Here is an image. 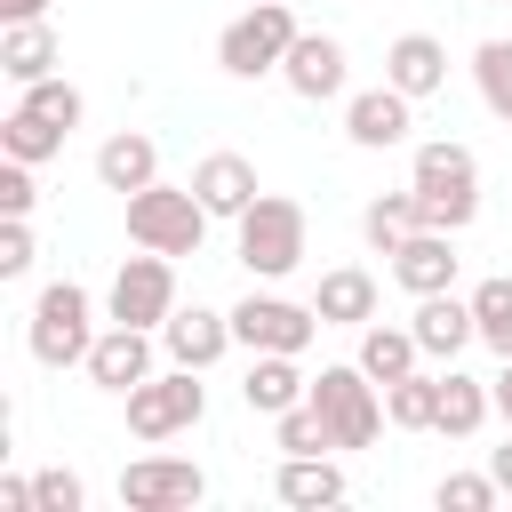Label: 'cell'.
Returning <instances> with one entry per match:
<instances>
[{"instance_id": "6da1fadb", "label": "cell", "mask_w": 512, "mask_h": 512, "mask_svg": "<svg viewBox=\"0 0 512 512\" xmlns=\"http://www.w3.org/2000/svg\"><path fill=\"white\" fill-rule=\"evenodd\" d=\"M408 192H416V224L424 232H464L480 216V160L456 136H432L408 160Z\"/></svg>"}, {"instance_id": "7a4b0ae2", "label": "cell", "mask_w": 512, "mask_h": 512, "mask_svg": "<svg viewBox=\"0 0 512 512\" xmlns=\"http://www.w3.org/2000/svg\"><path fill=\"white\" fill-rule=\"evenodd\" d=\"M24 344L40 368H88V344H96V296L80 280H48L32 296V320H24Z\"/></svg>"}, {"instance_id": "3957f363", "label": "cell", "mask_w": 512, "mask_h": 512, "mask_svg": "<svg viewBox=\"0 0 512 512\" xmlns=\"http://www.w3.org/2000/svg\"><path fill=\"white\" fill-rule=\"evenodd\" d=\"M240 240V264H248V280H288L296 264H304V240H312V224H304V208L288 200V192H256V208L232 224Z\"/></svg>"}, {"instance_id": "277c9868", "label": "cell", "mask_w": 512, "mask_h": 512, "mask_svg": "<svg viewBox=\"0 0 512 512\" xmlns=\"http://www.w3.org/2000/svg\"><path fill=\"white\" fill-rule=\"evenodd\" d=\"M208 224H216V216L200 208V192H192V184H144V192H128V240H136V248L200 256Z\"/></svg>"}, {"instance_id": "5b68a950", "label": "cell", "mask_w": 512, "mask_h": 512, "mask_svg": "<svg viewBox=\"0 0 512 512\" xmlns=\"http://www.w3.org/2000/svg\"><path fill=\"white\" fill-rule=\"evenodd\" d=\"M296 8L288 0H256L248 16H232L224 32H216V64L232 72V80H264V72H280V56L296 48Z\"/></svg>"}, {"instance_id": "8992f818", "label": "cell", "mask_w": 512, "mask_h": 512, "mask_svg": "<svg viewBox=\"0 0 512 512\" xmlns=\"http://www.w3.org/2000/svg\"><path fill=\"white\" fill-rule=\"evenodd\" d=\"M312 408L328 416V432H336V448H368L392 416H384V384L360 368V360H344V368H320L312 376Z\"/></svg>"}, {"instance_id": "52a82bcc", "label": "cell", "mask_w": 512, "mask_h": 512, "mask_svg": "<svg viewBox=\"0 0 512 512\" xmlns=\"http://www.w3.org/2000/svg\"><path fill=\"white\" fill-rule=\"evenodd\" d=\"M208 416V392H200V368H168V376H144L128 392V432L136 440H176Z\"/></svg>"}, {"instance_id": "ba28073f", "label": "cell", "mask_w": 512, "mask_h": 512, "mask_svg": "<svg viewBox=\"0 0 512 512\" xmlns=\"http://www.w3.org/2000/svg\"><path fill=\"white\" fill-rule=\"evenodd\" d=\"M104 312H112V320H128V328H152V336H160V328H168V312H176V264H168L160 248L120 256Z\"/></svg>"}, {"instance_id": "9c48e42d", "label": "cell", "mask_w": 512, "mask_h": 512, "mask_svg": "<svg viewBox=\"0 0 512 512\" xmlns=\"http://www.w3.org/2000/svg\"><path fill=\"white\" fill-rule=\"evenodd\" d=\"M320 328H328V320H320L312 304H296V296H272V288H248V296L232 304V336H240L248 352H304Z\"/></svg>"}, {"instance_id": "30bf717a", "label": "cell", "mask_w": 512, "mask_h": 512, "mask_svg": "<svg viewBox=\"0 0 512 512\" xmlns=\"http://www.w3.org/2000/svg\"><path fill=\"white\" fill-rule=\"evenodd\" d=\"M208 496V480H200V464H184V456H136L128 472H120V504L128 512H192Z\"/></svg>"}, {"instance_id": "8fae6325", "label": "cell", "mask_w": 512, "mask_h": 512, "mask_svg": "<svg viewBox=\"0 0 512 512\" xmlns=\"http://www.w3.org/2000/svg\"><path fill=\"white\" fill-rule=\"evenodd\" d=\"M144 376H152V328H128V320L96 328V344H88V384L128 400Z\"/></svg>"}, {"instance_id": "7c38bea8", "label": "cell", "mask_w": 512, "mask_h": 512, "mask_svg": "<svg viewBox=\"0 0 512 512\" xmlns=\"http://www.w3.org/2000/svg\"><path fill=\"white\" fill-rule=\"evenodd\" d=\"M408 128H416V96H400L392 80H384V88H360V96L344 104V136H352L360 152H392V144H408Z\"/></svg>"}, {"instance_id": "4fadbf2b", "label": "cell", "mask_w": 512, "mask_h": 512, "mask_svg": "<svg viewBox=\"0 0 512 512\" xmlns=\"http://www.w3.org/2000/svg\"><path fill=\"white\" fill-rule=\"evenodd\" d=\"M280 80H288V96H304V104L344 96V40H336V32H296V48L280 56Z\"/></svg>"}, {"instance_id": "5bb4252c", "label": "cell", "mask_w": 512, "mask_h": 512, "mask_svg": "<svg viewBox=\"0 0 512 512\" xmlns=\"http://www.w3.org/2000/svg\"><path fill=\"white\" fill-rule=\"evenodd\" d=\"M392 280L408 288V296H440V288H456V232H408L400 248H392Z\"/></svg>"}, {"instance_id": "9a60e30c", "label": "cell", "mask_w": 512, "mask_h": 512, "mask_svg": "<svg viewBox=\"0 0 512 512\" xmlns=\"http://www.w3.org/2000/svg\"><path fill=\"white\" fill-rule=\"evenodd\" d=\"M416 344H424V360H456L472 336H480V320H472V296H456V288H440V296H416Z\"/></svg>"}, {"instance_id": "2e32d148", "label": "cell", "mask_w": 512, "mask_h": 512, "mask_svg": "<svg viewBox=\"0 0 512 512\" xmlns=\"http://www.w3.org/2000/svg\"><path fill=\"white\" fill-rule=\"evenodd\" d=\"M160 344H168V360H176V368H216V360H224L240 336H232V312H208V304H192V312H168Z\"/></svg>"}, {"instance_id": "e0dca14e", "label": "cell", "mask_w": 512, "mask_h": 512, "mask_svg": "<svg viewBox=\"0 0 512 512\" xmlns=\"http://www.w3.org/2000/svg\"><path fill=\"white\" fill-rule=\"evenodd\" d=\"M192 192H200L208 216H232V224H240V216L256 208L264 184H256V160H240V152H208V160L192 168Z\"/></svg>"}, {"instance_id": "ac0fdd59", "label": "cell", "mask_w": 512, "mask_h": 512, "mask_svg": "<svg viewBox=\"0 0 512 512\" xmlns=\"http://www.w3.org/2000/svg\"><path fill=\"white\" fill-rule=\"evenodd\" d=\"M296 360H304V352H256L248 376H240V400H248L256 416H288L296 400H312V376H304Z\"/></svg>"}, {"instance_id": "d6986e66", "label": "cell", "mask_w": 512, "mask_h": 512, "mask_svg": "<svg viewBox=\"0 0 512 512\" xmlns=\"http://www.w3.org/2000/svg\"><path fill=\"white\" fill-rule=\"evenodd\" d=\"M384 80H392L400 96H440V88H448V48H440L432 32H400V40L384 48Z\"/></svg>"}, {"instance_id": "ffe728a7", "label": "cell", "mask_w": 512, "mask_h": 512, "mask_svg": "<svg viewBox=\"0 0 512 512\" xmlns=\"http://www.w3.org/2000/svg\"><path fill=\"white\" fill-rule=\"evenodd\" d=\"M96 184L104 192H144V184H160V144L152 136H136V128H120V136H104L96 144Z\"/></svg>"}, {"instance_id": "44dd1931", "label": "cell", "mask_w": 512, "mask_h": 512, "mask_svg": "<svg viewBox=\"0 0 512 512\" xmlns=\"http://www.w3.org/2000/svg\"><path fill=\"white\" fill-rule=\"evenodd\" d=\"M312 312H320L328 328H368V320H376V272H360V264H336V272H320V288H312Z\"/></svg>"}, {"instance_id": "7402d4cb", "label": "cell", "mask_w": 512, "mask_h": 512, "mask_svg": "<svg viewBox=\"0 0 512 512\" xmlns=\"http://www.w3.org/2000/svg\"><path fill=\"white\" fill-rule=\"evenodd\" d=\"M488 416H496V392L448 360V368H440V416H432V432H448V440H472Z\"/></svg>"}, {"instance_id": "603a6c76", "label": "cell", "mask_w": 512, "mask_h": 512, "mask_svg": "<svg viewBox=\"0 0 512 512\" xmlns=\"http://www.w3.org/2000/svg\"><path fill=\"white\" fill-rule=\"evenodd\" d=\"M0 72H8L16 88H32V80L56 72V32H48V16H32V24H0Z\"/></svg>"}, {"instance_id": "cb8c5ba5", "label": "cell", "mask_w": 512, "mask_h": 512, "mask_svg": "<svg viewBox=\"0 0 512 512\" xmlns=\"http://www.w3.org/2000/svg\"><path fill=\"white\" fill-rule=\"evenodd\" d=\"M280 504H296V512H320V504H344V472L328 464V456H280Z\"/></svg>"}, {"instance_id": "d4e9b609", "label": "cell", "mask_w": 512, "mask_h": 512, "mask_svg": "<svg viewBox=\"0 0 512 512\" xmlns=\"http://www.w3.org/2000/svg\"><path fill=\"white\" fill-rule=\"evenodd\" d=\"M416 360H424L416 328H392V320H368V328H360V368H368L376 384H400Z\"/></svg>"}, {"instance_id": "484cf974", "label": "cell", "mask_w": 512, "mask_h": 512, "mask_svg": "<svg viewBox=\"0 0 512 512\" xmlns=\"http://www.w3.org/2000/svg\"><path fill=\"white\" fill-rule=\"evenodd\" d=\"M384 416H392L400 432H432V416H440V376H432V368H408L400 384H384Z\"/></svg>"}, {"instance_id": "4316f807", "label": "cell", "mask_w": 512, "mask_h": 512, "mask_svg": "<svg viewBox=\"0 0 512 512\" xmlns=\"http://www.w3.org/2000/svg\"><path fill=\"white\" fill-rule=\"evenodd\" d=\"M408 232H416V192H376V200L360 208V240H368L376 256H392Z\"/></svg>"}, {"instance_id": "83f0119b", "label": "cell", "mask_w": 512, "mask_h": 512, "mask_svg": "<svg viewBox=\"0 0 512 512\" xmlns=\"http://www.w3.org/2000/svg\"><path fill=\"white\" fill-rule=\"evenodd\" d=\"M0 152H8V160H32V168H40V160H56V152H64V128L16 104V112L0 120Z\"/></svg>"}, {"instance_id": "f1b7e54d", "label": "cell", "mask_w": 512, "mask_h": 512, "mask_svg": "<svg viewBox=\"0 0 512 512\" xmlns=\"http://www.w3.org/2000/svg\"><path fill=\"white\" fill-rule=\"evenodd\" d=\"M472 320H480V344H488L496 360H512V280H504V272L472 288Z\"/></svg>"}, {"instance_id": "f546056e", "label": "cell", "mask_w": 512, "mask_h": 512, "mask_svg": "<svg viewBox=\"0 0 512 512\" xmlns=\"http://www.w3.org/2000/svg\"><path fill=\"white\" fill-rule=\"evenodd\" d=\"M472 80H480V104L512 128V40H480L472 48Z\"/></svg>"}, {"instance_id": "4dcf8cb0", "label": "cell", "mask_w": 512, "mask_h": 512, "mask_svg": "<svg viewBox=\"0 0 512 512\" xmlns=\"http://www.w3.org/2000/svg\"><path fill=\"white\" fill-rule=\"evenodd\" d=\"M272 440H280V456H328L336 448V432H328V416L312 400H296L288 416H272Z\"/></svg>"}, {"instance_id": "1f68e13d", "label": "cell", "mask_w": 512, "mask_h": 512, "mask_svg": "<svg viewBox=\"0 0 512 512\" xmlns=\"http://www.w3.org/2000/svg\"><path fill=\"white\" fill-rule=\"evenodd\" d=\"M16 104H24V112H40V120H56L64 136H72V128H80V112H88V96H80V88H72L64 72H48V80H32V88H24Z\"/></svg>"}, {"instance_id": "d6a6232c", "label": "cell", "mask_w": 512, "mask_h": 512, "mask_svg": "<svg viewBox=\"0 0 512 512\" xmlns=\"http://www.w3.org/2000/svg\"><path fill=\"white\" fill-rule=\"evenodd\" d=\"M496 496H504V488H496V472H448V480L432 488V504H440V512H488Z\"/></svg>"}, {"instance_id": "836d02e7", "label": "cell", "mask_w": 512, "mask_h": 512, "mask_svg": "<svg viewBox=\"0 0 512 512\" xmlns=\"http://www.w3.org/2000/svg\"><path fill=\"white\" fill-rule=\"evenodd\" d=\"M40 184H32V160H8L0 152V216H32Z\"/></svg>"}, {"instance_id": "e575fe53", "label": "cell", "mask_w": 512, "mask_h": 512, "mask_svg": "<svg viewBox=\"0 0 512 512\" xmlns=\"http://www.w3.org/2000/svg\"><path fill=\"white\" fill-rule=\"evenodd\" d=\"M32 488H40V512H80V504H88V488H80V472H64V464H48V472H32Z\"/></svg>"}, {"instance_id": "d590c367", "label": "cell", "mask_w": 512, "mask_h": 512, "mask_svg": "<svg viewBox=\"0 0 512 512\" xmlns=\"http://www.w3.org/2000/svg\"><path fill=\"white\" fill-rule=\"evenodd\" d=\"M32 256H40V248H32V224H24V216H8V224H0V280L32 272Z\"/></svg>"}, {"instance_id": "8d00e7d4", "label": "cell", "mask_w": 512, "mask_h": 512, "mask_svg": "<svg viewBox=\"0 0 512 512\" xmlns=\"http://www.w3.org/2000/svg\"><path fill=\"white\" fill-rule=\"evenodd\" d=\"M488 392H496V416H504V432H512V360L488 376Z\"/></svg>"}, {"instance_id": "74e56055", "label": "cell", "mask_w": 512, "mask_h": 512, "mask_svg": "<svg viewBox=\"0 0 512 512\" xmlns=\"http://www.w3.org/2000/svg\"><path fill=\"white\" fill-rule=\"evenodd\" d=\"M32 16H48V0H0V24H32Z\"/></svg>"}, {"instance_id": "f35d334b", "label": "cell", "mask_w": 512, "mask_h": 512, "mask_svg": "<svg viewBox=\"0 0 512 512\" xmlns=\"http://www.w3.org/2000/svg\"><path fill=\"white\" fill-rule=\"evenodd\" d=\"M488 472H496V488L512 496V432H504V448H488Z\"/></svg>"}]
</instances>
